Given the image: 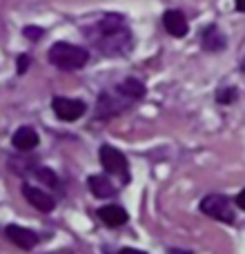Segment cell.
Returning <instances> with one entry per match:
<instances>
[{
  "label": "cell",
  "instance_id": "ac0fdd59",
  "mask_svg": "<svg viewBox=\"0 0 245 254\" xmlns=\"http://www.w3.org/2000/svg\"><path fill=\"white\" fill-rule=\"evenodd\" d=\"M25 36H29V38H38V36H43V29H38V27H27Z\"/></svg>",
  "mask_w": 245,
  "mask_h": 254
},
{
  "label": "cell",
  "instance_id": "ba28073f",
  "mask_svg": "<svg viewBox=\"0 0 245 254\" xmlns=\"http://www.w3.org/2000/svg\"><path fill=\"white\" fill-rule=\"evenodd\" d=\"M4 234H7L9 241H11L13 246H18L20 250H34V248L38 246V234L22 228V225H7Z\"/></svg>",
  "mask_w": 245,
  "mask_h": 254
},
{
  "label": "cell",
  "instance_id": "7a4b0ae2",
  "mask_svg": "<svg viewBox=\"0 0 245 254\" xmlns=\"http://www.w3.org/2000/svg\"><path fill=\"white\" fill-rule=\"evenodd\" d=\"M87 61H89L87 49L78 47V45L56 43V45H52V49H49V63L62 71H76V69L87 65Z\"/></svg>",
  "mask_w": 245,
  "mask_h": 254
},
{
  "label": "cell",
  "instance_id": "4fadbf2b",
  "mask_svg": "<svg viewBox=\"0 0 245 254\" xmlns=\"http://www.w3.org/2000/svg\"><path fill=\"white\" fill-rule=\"evenodd\" d=\"M201 45L207 52H221L225 47V36L221 34V29L216 25H210L201 36Z\"/></svg>",
  "mask_w": 245,
  "mask_h": 254
},
{
  "label": "cell",
  "instance_id": "6da1fadb",
  "mask_svg": "<svg viewBox=\"0 0 245 254\" xmlns=\"http://www.w3.org/2000/svg\"><path fill=\"white\" fill-rule=\"evenodd\" d=\"M89 38L105 56H121L131 47V34L119 16H105L89 31Z\"/></svg>",
  "mask_w": 245,
  "mask_h": 254
},
{
  "label": "cell",
  "instance_id": "30bf717a",
  "mask_svg": "<svg viewBox=\"0 0 245 254\" xmlns=\"http://www.w3.org/2000/svg\"><path fill=\"white\" fill-rule=\"evenodd\" d=\"M38 134H36L34 127H18L16 134H13L11 143L16 149H20V152H29V149H34L36 145H38Z\"/></svg>",
  "mask_w": 245,
  "mask_h": 254
},
{
  "label": "cell",
  "instance_id": "603a6c76",
  "mask_svg": "<svg viewBox=\"0 0 245 254\" xmlns=\"http://www.w3.org/2000/svg\"><path fill=\"white\" fill-rule=\"evenodd\" d=\"M241 69H243V71H245V58H243V65H241Z\"/></svg>",
  "mask_w": 245,
  "mask_h": 254
},
{
  "label": "cell",
  "instance_id": "52a82bcc",
  "mask_svg": "<svg viewBox=\"0 0 245 254\" xmlns=\"http://www.w3.org/2000/svg\"><path fill=\"white\" fill-rule=\"evenodd\" d=\"M22 196L29 201V205H34L36 210L40 212H54V207H56V198L52 196L49 192H45L43 188H34V185H22Z\"/></svg>",
  "mask_w": 245,
  "mask_h": 254
},
{
  "label": "cell",
  "instance_id": "3957f363",
  "mask_svg": "<svg viewBox=\"0 0 245 254\" xmlns=\"http://www.w3.org/2000/svg\"><path fill=\"white\" fill-rule=\"evenodd\" d=\"M131 103H136V98H131L119 85L116 89H107V92H103L98 96L96 114H98V119H112V116H119L125 110H129Z\"/></svg>",
  "mask_w": 245,
  "mask_h": 254
},
{
  "label": "cell",
  "instance_id": "44dd1931",
  "mask_svg": "<svg viewBox=\"0 0 245 254\" xmlns=\"http://www.w3.org/2000/svg\"><path fill=\"white\" fill-rule=\"evenodd\" d=\"M237 11H245V0H237Z\"/></svg>",
  "mask_w": 245,
  "mask_h": 254
},
{
  "label": "cell",
  "instance_id": "7402d4cb",
  "mask_svg": "<svg viewBox=\"0 0 245 254\" xmlns=\"http://www.w3.org/2000/svg\"><path fill=\"white\" fill-rule=\"evenodd\" d=\"M170 254H192V252H181V250H170Z\"/></svg>",
  "mask_w": 245,
  "mask_h": 254
},
{
  "label": "cell",
  "instance_id": "8992f818",
  "mask_svg": "<svg viewBox=\"0 0 245 254\" xmlns=\"http://www.w3.org/2000/svg\"><path fill=\"white\" fill-rule=\"evenodd\" d=\"M52 110L61 121H65V123H74V121H78L80 116L87 112V105H85V101H78V98L56 96L52 101Z\"/></svg>",
  "mask_w": 245,
  "mask_h": 254
},
{
  "label": "cell",
  "instance_id": "5b68a950",
  "mask_svg": "<svg viewBox=\"0 0 245 254\" xmlns=\"http://www.w3.org/2000/svg\"><path fill=\"white\" fill-rule=\"evenodd\" d=\"M98 156H101L103 170H107L110 174H114V176H121L122 183H127V181H129V167H127V158H125V154H122L121 149L112 147V145H103L101 152H98Z\"/></svg>",
  "mask_w": 245,
  "mask_h": 254
},
{
  "label": "cell",
  "instance_id": "e0dca14e",
  "mask_svg": "<svg viewBox=\"0 0 245 254\" xmlns=\"http://www.w3.org/2000/svg\"><path fill=\"white\" fill-rule=\"evenodd\" d=\"M29 67V56H20L18 58V74H25Z\"/></svg>",
  "mask_w": 245,
  "mask_h": 254
},
{
  "label": "cell",
  "instance_id": "d6986e66",
  "mask_svg": "<svg viewBox=\"0 0 245 254\" xmlns=\"http://www.w3.org/2000/svg\"><path fill=\"white\" fill-rule=\"evenodd\" d=\"M237 205L241 207V210H245V188L239 192V196H237Z\"/></svg>",
  "mask_w": 245,
  "mask_h": 254
},
{
  "label": "cell",
  "instance_id": "ffe728a7",
  "mask_svg": "<svg viewBox=\"0 0 245 254\" xmlns=\"http://www.w3.org/2000/svg\"><path fill=\"white\" fill-rule=\"evenodd\" d=\"M119 254H145V252H140V250H134V248H122V250Z\"/></svg>",
  "mask_w": 245,
  "mask_h": 254
},
{
  "label": "cell",
  "instance_id": "9c48e42d",
  "mask_svg": "<svg viewBox=\"0 0 245 254\" xmlns=\"http://www.w3.org/2000/svg\"><path fill=\"white\" fill-rule=\"evenodd\" d=\"M163 25H165L167 34L174 36V38H183V36H187V31H189L187 18H185V13L179 11V9H170V11H165V16H163Z\"/></svg>",
  "mask_w": 245,
  "mask_h": 254
},
{
  "label": "cell",
  "instance_id": "277c9868",
  "mask_svg": "<svg viewBox=\"0 0 245 254\" xmlns=\"http://www.w3.org/2000/svg\"><path fill=\"white\" fill-rule=\"evenodd\" d=\"M201 212L221 223H234V205L225 194H210L201 201Z\"/></svg>",
  "mask_w": 245,
  "mask_h": 254
},
{
  "label": "cell",
  "instance_id": "5bb4252c",
  "mask_svg": "<svg viewBox=\"0 0 245 254\" xmlns=\"http://www.w3.org/2000/svg\"><path fill=\"white\" fill-rule=\"evenodd\" d=\"M121 87L125 89L131 98H136V101H140V98L145 96V85L140 83V80H136V78H125L121 83Z\"/></svg>",
  "mask_w": 245,
  "mask_h": 254
},
{
  "label": "cell",
  "instance_id": "7c38bea8",
  "mask_svg": "<svg viewBox=\"0 0 245 254\" xmlns=\"http://www.w3.org/2000/svg\"><path fill=\"white\" fill-rule=\"evenodd\" d=\"M98 216H101V221L105 225H110V228H121V225L127 223V212L122 210L121 205H103L101 210H98Z\"/></svg>",
  "mask_w": 245,
  "mask_h": 254
},
{
  "label": "cell",
  "instance_id": "8fae6325",
  "mask_svg": "<svg viewBox=\"0 0 245 254\" xmlns=\"http://www.w3.org/2000/svg\"><path fill=\"white\" fill-rule=\"evenodd\" d=\"M87 185H89V192H92L96 198H110V196H114V194H116L114 183H112L107 176H103V174L89 176Z\"/></svg>",
  "mask_w": 245,
  "mask_h": 254
},
{
  "label": "cell",
  "instance_id": "2e32d148",
  "mask_svg": "<svg viewBox=\"0 0 245 254\" xmlns=\"http://www.w3.org/2000/svg\"><path fill=\"white\" fill-rule=\"evenodd\" d=\"M234 98H239V92L234 87H225V89H219V92H216V101L223 103V105L234 103Z\"/></svg>",
  "mask_w": 245,
  "mask_h": 254
},
{
  "label": "cell",
  "instance_id": "9a60e30c",
  "mask_svg": "<svg viewBox=\"0 0 245 254\" xmlns=\"http://www.w3.org/2000/svg\"><path fill=\"white\" fill-rule=\"evenodd\" d=\"M36 176H38V179L43 181V185H47V188H58V176L54 174L49 167H38Z\"/></svg>",
  "mask_w": 245,
  "mask_h": 254
}]
</instances>
